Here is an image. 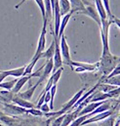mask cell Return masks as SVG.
Segmentation results:
<instances>
[{
	"instance_id": "5b68a950",
	"label": "cell",
	"mask_w": 120,
	"mask_h": 126,
	"mask_svg": "<svg viewBox=\"0 0 120 126\" xmlns=\"http://www.w3.org/2000/svg\"><path fill=\"white\" fill-rule=\"evenodd\" d=\"M4 105V113H8L10 115H22L27 113V109H24L18 105H12L9 104H3Z\"/></svg>"
},
{
	"instance_id": "e575fe53",
	"label": "cell",
	"mask_w": 120,
	"mask_h": 126,
	"mask_svg": "<svg viewBox=\"0 0 120 126\" xmlns=\"http://www.w3.org/2000/svg\"><path fill=\"white\" fill-rule=\"evenodd\" d=\"M0 126H4V125H3V124H1V123H0Z\"/></svg>"
},
{
	"instance_id": "277c9868",
	"label": "cell",
	"mask_w": 120,
	"mask_h": 126,
	"mask_svg": "<svg viewBox=\"0 0 120 126\" xmlns=\"http://www.w3.org/2000/svg\"><path fill=\"white\" fill-rule=\"evenodd\" d=\"M53 38L55 39V52H54V56H53V63H54V66H53V71H56L58 68H60L62 66V58L60 55V40H58L54 35Z\"/></svg>"
},
{
	"instance_id": "7402d4cb",
	"label": "cell",
	"mask_w": 120,
	"mask_h": 126,
	"mask_svg": "<svg viewBox=\"0 0 120 126\" xmlns=\"http://www.w3.org/2000/svg\"><path fill=\"white\" fill-rule=\"evenodd\" d=\"M56 92H57V85L54 84V85L51 87V89H50V96H51V98H50V102H49V103H50L49 107H50V110H54V100H55Z\"/></svg>"
},
{
	"instance_id": "1f68e13d",
	"label": "cell",
	"mask_w": 120,
	"mask_h": 126,
	"mask_svg": "<svg viewBox=\"0 0 120 126\" xmlns=\"http://www.w3.org/2000/svg\"><path fill=\"white\" fill-rule=\"evenodd\" d=\"M6 77H8V75L6 74V72H5L4 70H0V83H1L2 81H4V79H5Z\"/></svg>"
},
{
	"instance_id": "ffe728a7",
	"label": "cell",
	"mask_w": 120,
	"mask_h": 126,
	"mask_svg": "<svg viewBox=\"0 0 120 126\" xmlns=\"http://www.w3.org/2000/svg\"><path fill=\"white\" fill-rule=\"evenodd\" d=\"M17 79H18V78L13 79V80H10V81H2V82L0 83V88L5 89V90H8V91H11L12 88L14 87L15 83L17 82Z\"/></svg>"
},
{
	"instance_id": "484cf974",
	"label": "cell",
	"mask_w": 120,
	"mask_h": 126,
	"mask_svg": "<svg viewBox=\"0 0 120 126\" xmlns=\"http://www.w3.org/2000/svg\"><path fill=\"white\" fill-rule=\"evenodd\" d=\"M35 3L38 5L40 11H41V15H42V18H43V21H46L45 20V7H44V1L43 0H34Z\"/></svg>"
},
{
	"instance_id": "e0dca14e",
	"label": "cell",
	"mask_w": 120,
	"mask_h": 126,
	"mask_svg": "<svg viewBox=\"0 0 120 126\" xmlns=\"http://www.w3.org/2000/svg\"><path fill=\"white\" fill-rule=\"evenodd\" d=\"M26 65L18 67V68H14V69H8V70H4L6 72V74L8 76H14V77H21L24 75V71H25Z\"/></svg>"
},
{
	"instance_id": "836d02e7",
	"label": "cell",
	"mask_w": 120,
	"mask_h": 126,
	"mask_svg": "<svg viewBox=\"0 0 120 126\" xmlns=\"http://www.w3.org/2000/svg\"><path fill=\"white\" fill-rule=\"evenodd\" d=\"M3 114H5V113H4L2 110H0V116H1V115H3Z\"/></svg>"
},
{
	"instance_id": "44dd1931",
	"label": "cell",
	"mask_w": 120,
	"mask_h": 126,
	"mask_svg": "<svg viewBox=\"0 0 120 126\" xmlns=\"http://www.w3.org/2000/svg\"><path fill=\"white\" fill-rule=\"evenodd\" d=\"M115 120H116V117H114L113 114H111V115H109L108 117L103 119L99 126H114Z\"/></svg>"
},
{
	"instance_id": "5bb4252c",
	"label": "cell",
	"mask_w": 120,
	"mask_h": 126,
	"mask_svg": "<svg viewBox=\"0 0 120 126\" xmlns=\"http://www.w3.org/2000/svg\"><path fill=\"white\" fill-rule=\"evenodd\" d=\"M103 102H104V101H102V102H93V103H89V104H87V105H86L85 107H83V108H82V110L78 112L77 116L85 115V114L90 113L91 111H93V110H94L97 107H99Z\"/></svg>"
},
{
	"instance_id": "d6986e66",
	"label": "cell",
	"mask_w": 120,
	"mask_h": 126,
	"mask_svg": "<svg viewBox=\"0 0 120 126\" xmlns=\"http://www.w3.org/2000/svg\"><path fill=\"white\" fill-rule=\"evenodd\" d=\"M102 82L109 84V85H113L115 87H119L120 77L119 75H115V76H112V77H109V78H105L104 80H102Z\"/></svg>"
},
{
	"instance_id": "9a60e30c",
	"label": "cell",
	"mask_w": 120,
	"mask_h": 126,
	"mask_svg": "<svg viewBox=\"0 0 120 126\" xmlns=\"http://www.w3.org/2000/svg\"><path fill=\"white\" fill-rule=\"evenodd\" d=\"M54 52H55V39L53 38L52 43H51V45L49 46V48H48L46 51H43V52L39 55V58H40V59H46V60L52 59L53 56H54Z\"/></svg>"
},
{
	"instance_id": "ba28073f",
	"label": "cell",
	"mask_w": 120,
	"mask_h": 126,
	"mask_svg": "<svg viewBox=\"0 0 120 126\" xmlns=\"http://www.w3.org/2000/svg\"><path fill=\"white\" fill-rule=\"evenodd\" d=\"M98 65L99 63H82V62H75V61H71L69 66L73 69L75 66H80L82 68L85 69V71H95L98 69Z\"/></svg>"
},
{
	"instance_id": "7c38bea8",
	"label": "cell",
	"mask_w": 120,
	"mask_h": 126,
	"mask_svg": "<svg viewBox=\"0 0 120 126\" xmlns=\"http://www.w3.org/2000/svg\"><path fill=\"white\" fill-rule=\"evenodd\" d=\"M40 84H41V83H40L39 81H37V82H36V84L32 85V86H31L30 88H29L28 90H26V91H24V92H19V93H17V95H18L19 97H21V98L25 99V100L30 101V99L32 98V96H33V94H34V92H35L36 88H37Z\"/></svg>"
},
{
	"instance_id": "4fadbf2b",
	"label": "cell",
	"mask_w": 120,
	"mask_h": 126,
	"mask_svg": "<svg viewBox=\"0 0 120 126\" xmlns=\"http://www.w3.org/2000/svg\"><path fill=\"white\" fill-rule=\"evenodd\" d=\"M77 114H78V111H77L76 110L64 113L63 119H62V121H61V123H60V126H68L76 117H77Z\"/></svg>"
},
{
	"instance_id": "83f0119b",
	"label": "cell",
	"mask_w": 120,
	"mask_h": 126,
	"mask_svg": "<svg viewBox=\"0 0 120 126\" xmlns=\"http://www.w3.org/2000/svg\"><path fill=\"white\" fill-rule=\"evenodd\" d=\"M103 3H104V6H105V9L106 11V14H107V17H110L112 16L111 14V11H110V5H109V0H102Z\"/></svg>"
},
{
	"instance_id": "ac0fdd59",
	"label": "cell",
	"mask_w": 120,
	"mask_h": 126,
	"mask_svg": "<svg viewBox=\"0 0 120 126\" xmlns=\"http://www.w3.org/2000/svg\"><path fill=\"white\" fill-rule=\"evenodd\" d=\"M59 6H60V16H63L70 12V3L69 0H59Z\"/></svg>"
},
{
	"instance_id": "3957f363",
	"label": "cell",
	"mask_w": 120,
	"mask_h": 126,
	"mask_svg": "<svg viewBox=\"0 0 120 126\" xmlns=\"http://www.w3.org/2000/svg\"><path fill=\"white\" fill-rule=\"evenodd\" d=\"M60 55L62 58V63H65L67 65L70 64L71 58H70V51H69V46L67 44V41L65 39L64 34H62L60 38Z\"/></svg>"
},
{
	"instance_id": "6da1fadb",
	"label": "cell",
	"mask_w": 120,
	"mask_h": 126,
	"mask_svg": "<svg viewBox=\"0 0 120 126\" xmlns=\"http://www.w3.org/2000/svg\"><path fill=\"white\" fill-rule=\"evenodd\" d=\"M80 14H83V15H85V16L91 18L93 21L96 22V24H97V25L99 26V28L101 29V27H102L101 17H100V15H99V13H98V11H97L95 5H93L91 2H89V1L86 2V4H85V9H84V11L81 12Z\"/></svg>"
},
{
	"instance_id": "9c48e42d",
	"label": "cell",
	"mask_w": 120,
	"mask_h": 126,
	"mask_svg": "<svg viewBox=\"0 0 120 126\" xmlns=\"http://www.w3.org/2000/svg\"><path fill=\"white\" fill-rule=\"evenodd\" d=\"M87 0H69L70 3V11L72 13H78L80 14L81 12L84 11L85 9V4Z\"/></svg>"
},
{
	"instance_id": "f546056e",
	"label": "cell",
	"mask_w": 120,
	"mask_h": 126,
	"mask_svg": "<svg viewBox=\"0 0 120 126\" xmlns=\"http://www.w3.org/2000/svg\"><path fill=\"white\" fill-rule=\"evenodd\" d=\"M110 98H118L119 97V87H115L114 89L107 92Z\"/></svg>"
},
{
	"instance_id": "7a4b0ae2",
	"label": "cell",
	"mask_w": 120,
	"mask_h": 126,
	"mask_svg": "<svg viewBox=\"0 0 120 126\" xmlns=\"http://www.w3.org/2000/svg\"><path fill=\"white\" fill-rule=\"evenodd\" d=\"M47 22L46 21H43V27H42V31L40 33V36H39V39H38V44H37V48H36V51H35V54L32 58H37L38 60H40L39 58V55L45 50V47H46V33H47Z\"/></svg>"
},
{
	"instance_id": "d4e9b609",
	"label": "cell",
	"mask_w": 120,
	"mask_h": 126,
	"mask_svg": "<svg viewBox=\"0 0 120 126\" xmlns=\"http://www.w3.org/2000/svg\"><path fill=\"white\" fill-rule=\"evenodd\" d=\"M87 117H86V114L85 115H80V116H77V118H75L70 124L68 126H80L81 125V123L86 119Z\"/></svg>"
},
{
	"instance_id": "8fae6325",
	"label": "cell",
	"mask_w": 120,
	"mask_h": 126,
	"mask_svg": "<svg viewBox=\"0 0 120 126\" xmlns=\"http://www.w3.org/2000/svg\"><path fill=\"white\" fill-rule=\"evenodd\" d=\"M72 14H73V13L70 11V12H68L67 14L61 16L62 18L60 19V28H59V34H58V37H57L58 40H60V36L63 34V32H64V30H65V27H66V25L68 24V22H69V20H70V18H71V16H72Z\"/></svg>"
},
{
	"instance_id": "2e32d148",
	"label": "cell",
	"mask_w": 120,
	"mask_h": 126,
	"mask_svg": "<svg viewBox=\"0 0 120 126\" xmlns=\"http://www.w3.org/2000/svg\"><path fill=\"white\" fill-rule=\"evenodd\" d=\"M14 94L11 91L8 90H4V91H0V103L1 104H9L12 103V99H13Z\"/></svg>"
},
{
	"instance_id": "603a6c76",
	"label": "cell",
	"mask_w": 120,
	"mask_h": 126,
	"mask_svg": "<svg viewBox=\"0 0 120 126\" xmlns=\"http://www.w3.org/2000/svg\"><path fill=\"white\" fill-rule=\"evenodd\" d=\"M62 70H63V68H62V66H61V67L58 68L56 71H54V72L52 73L51 77H52V79H53V84H56V85H57L58 81L60 80V75H61V73H62Z\"/></svg>"
},
{
	"instance_id": "8992f818",
	"label": "cell",
	"mask_w": 120,
	"mask_h": 126,
	"mask_svg": "<svg viewBox=\"0 0 120 126\" xmlns=\"http://www.w3.org/2000/svg\"><path fill=\"white\" fill-rule=\"evenodd\" d=\"M113 114V110H105L104 112H101V113H97L93 116H90L88 118H86L80 126H83V125H87V124H90V123H94V122H99V121H102L103 119L108 117L109 115Z\"/></svg>"
},
{
	"instance_id": "cb8c5ba5",
	"label": "cell",
	"mask_w": 120,
	"mask_h": 126,
	"mask_svg": "<svg viewBox=\"0 0 120 126\" xmlns=\"http://www.w3.org/2000/svg\"><path fill=\"white\" fill-rule=\"evenodd\" d=\"M27 113H30L34 116H44V112L41 111L39 109L36 108H32V109H28L27 110Z\"/></svg>"
},
{
	"instance_id": "4316f807",
	"label": "cell",
	"mask_w": 120,
	"mask_h": 126,
	"mask_svg": "<svg viewBox=\"0 0 120 126\" xmlns=\"http://www.w3.org/2000/svg\"><path fill=\"white\" fill-rule=\"evenodd\" d=\"M53 85H54V84H53V79H52V77L50 76L49 79H48V81H47V83H46V86H45V88L43 89V91L41 92V94H45L47 91H49V90L51 89V87H52Z\"/></svg>"
},
{
	"instance_id": "f1b7e54d",
	"label": "cell",
	"mask_w": 120,
	"mask_h": 126,
	"mask_svg": "<svg viewBox=\"0 0 120 126\" xmlns=\"http://www.w3.org/2000/svg\"><path fill=\"white\" fill-rule=\"evenodd\" d=\"M63 116H64V114H61V115H59V116L55 117V119L53 120L51 126H60L61 121H62V119H63Z\"/></svg>"
},
{
	"instance_id": "30bf717a",
	"label": "cell",
	"mask_w": 120,
	"mask_h": 126,
	"mask_svg": "<svg viewBox=\"0 0 120 126\" xmlns=\"http://www.w3.org/2000/svg\"><path fill=\"white\" fill-rule=\"evenodd\" d=\"M12 102H13L14 104H16V105H18V106L24 108V109H27V110H28V109L35 108V105H34V104H32L31 102L28 101V100H25V99L19 97L17 94H14L13 99H12Z\"/></svg>"
},
{
	"instance_id": "4dcf8cb0",
	"label": "cell",
	"mask_w": 120,
	"mask_h": 126,
	"mask_svg": "<svg viewBox=\"0 0 120 126\" xmlns=\"http://www.w3.org/2000/svg\"><path fill=\"white\" fill-rule=\"evenodd\" d=\"M39 110H40L41 111H43L44 113H47V112H49V111L51 110H50V107H49V105H48V103H43V104L40 106Z\"/></svg>"
},
{
	"instance_id": "d6a6232c",
	"label": "cell",
	"mask_w": 120,
	"mask_h": 126,
	"mask_svg": "<svg viewBox=\"0 0 120 126\" xmlns=\"http://www.w3.org/2000/svg\"><path fill=\"white\" fill-rule=\"evenodd\" d=\"M27 1H28V0H21L17 5H15V8H16V9H19V8H20V7H21L25 2H27Z\"/></svg>"
},
{
	"instance_id": "52a82bcc",
	"label": "cell",
	"mask_w": 120,
	"mask_h": 126,
	"mask_svg": "<svg viewBox=\"0 0 120 126\" xmlns=\"http://www.w3.org/2000/svg\"><path fill=\"white\" fill-rule=\"evenodd\" d=\"M53 66H54V63H53V58L52 59H49L47 60V63L44 64L43 68H42V72H41V75L39 77V82L42 83L44 80H46L49 75L52 73L53 71Z\"/></svg>"
}]
</instances>
